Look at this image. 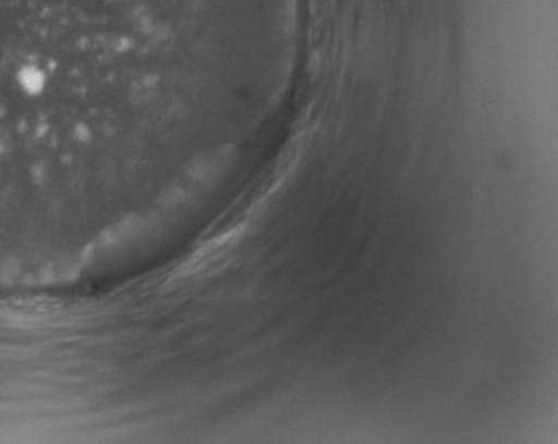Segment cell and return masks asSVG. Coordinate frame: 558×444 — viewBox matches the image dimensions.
Masks as SVG:
<instances>
[{
	"label": "cell",
	"instance_id": "cell-1",
	"mask_svg": "<svg viewBox=\"0 0 558 444\" xmlns=\"http://www.w3.org/2000/svg\"><path fill=\"white\" fill-rule=\"evenodd\" d=\"M262 0H0V190L68 193L144 172L167 62L244 42Z\"/></svg>",
	"mask_w": 558,
	"mask_h": 444
}]
</instances>
